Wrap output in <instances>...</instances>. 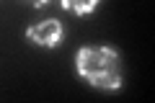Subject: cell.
Returning <instances> with one entry per match:
<instances>
[{
    "label": "cell",
    "instance_id": "obj_1",
    "mask_svg": "<svg viewBox=\"0 0 155 103\" xmlns=\"http://www.w3.org/2000/svg\"><path fill=\"white\" fill-rule=\"evenodd\" d=\"M75 72L98 90H119L124 85L122 54L111 44H88L75 52Z\"/></svg>",
    "mask_w": 155,
    "mask_h": 103
},
{
    "label": "cell",
    "instance_id": "obj_2",
    "mask_svg": "<svg viewBox=\"0 0 155 103\" xmlns=\"http://www.w3.org/2000/svg\"><path fill=\"white\" fill-rule=\"evenodd\" d=\"M26 39L41 49H54L65 39V26L57 18H44V21H36L26 28Z\"/></svg>",
    "mask_w": 155,
    "mask_h": 103
},
{
    "label": "cell",
    "instance_id": "obj_3",
    "mask_svg": "<svg viewBox=\"0 0 155 103\" xmlns=\"http://www.w3.org/2000/svg\"><path fill=\"white\" fill-rule=\"evenodd\" d=\"M60 5L72 16H88L101 5V0H60Z\"/></svg>",
    "mask_w": 155,
    "mask_h": 103
},
{
    "label": "cell",
    "instance_id": "obj_4",
    "mask_svg": "<svg viewBox=\"0 0 155 103\" xmlns=\"http://www.w3.org/2000/svg\"><path fill=\"white\" fill-rule=\"evenodd\" d=\"M23 3H28V5H36V8H44V5H49L52 0H23Z\"/></svg>",
    "mask_w": 155,
    "mask_h": 103
}]
</instances>
